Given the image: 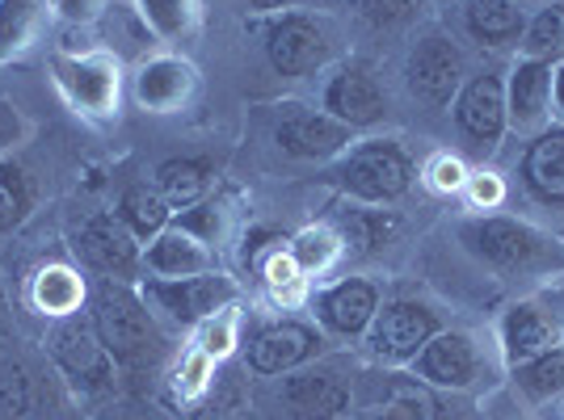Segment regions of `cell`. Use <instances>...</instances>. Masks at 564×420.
Listing matches in <instances>:
<instances>
[{
	"instance_id": "cell-1",
	"label": "cell",
	"mask_w": 564,
	"mask_h": 420,
	"mask_svg": "<svg viewBox=\"0 0 564 420\" xmlns=\"http://www.w3.org/2000/svg\"><path fill=\"white\" fill-rule=\"evenodd\" d=\"M89 320L122 374L156 371L169 353L165 324L148 307L140 281H97L89 295Z\"/></svg>"
},
{
	"instance_id": "cell-2",
	"label": "cell",
	"mask_w": 564,
	"mask_h": 420,
	"mask_svg": "<svg viewBox=\"0 0 564 420\" xmlns=\"http://www.w3.org/2000/svg\"><path fill=\"white\" fill-rule=\"evenodd\" d=\"M459 244L480 265L506 278H556L564 274V240L514 214H471L459 228Z\"/></svg>"
},
{
	"instance_id": "cell-3",
	"label": "cell",
	"mask_w": 564,
	"mask_h": 420,
	"mask_svg": "<svg viewBox=\"0 0 564 420\" xmlns=\"http://www.w3.org/2000/svg\"><path fill=\"white\" fill-rule=\"evenodd\" d=\"M51 85L59 89L64 106L85 122H115L127 97V68L106 47H59L47 59Z\"/></svg>"
},
{
	"instance_id": "cell-4",
	"label": "cell",
	"mask_w": 564,
	"mask_h": 420,
	"mask_svg": "<svg viewBox=\"0 0 564 420\" xmlns=\"http://www.w3.org/2000/svg\"><path fill=\"white\" fill-rule=\"evenodd\" d=\"M417 177V164L404 152L400 140H354L337 161L329 164V181L341 189L346 202H362V207H388L400 202Z\"/></svg>"
},
{
	"instance_id": "cell-5",
	"label": "cell",
	"mask_w": 564,
	"mask_h": 420,
	"mask_svg": "<svg viewBox=\"0 0 564 420\" xmlns=\"http://www.w3.org/2000/svg\"><path fill=\"white\" fill-rule=\"evenodd\" d=\"M43 350H47L51 366L59 371V378L68 383L80 399H106L118 391V362L110 350L101 345L89 307L76 311L68 320H51L43 332Z\"/></svg>"
},
{
	"instance_id": "cell-6",
	"label": "cell",
	"mask_w": 564,
	"mask_h": 420,
	"mask_svg": "<svg viewBox=\"0 0 564 420\" xmlns=\"http://www.w3.org/2000/svg\"><path fill=\"white\" fill-rule=\"evenodd\" d=\"M261 47L282 80H307L333 64L337 34H333L329 18H321V13L282 9V13H270L261 25Z\"/></svg>"
},
{
	"instance_id": "cell-7",
	"label": "cell",
	"mask_w": 564,
	"mask_h": 420,
	"mask_svg": "<svg viewBox=\"0 0 564 420\" xmlns=\"http://www.w3.org/2000/svg\"><path fill=\"white\" fill-rule=\"evenodd\" d=\"M468 80V59L447 30L430 25L404 55V93L425 110H447Z\"/></svg>"
},
{
	"instance_id": "cell-8",
	"label": "cell",
	"mask_w": 564,
	"mask_h": 420,
	"mask_svg": "<svg viewBox=\"0 0 564 420\" xmlns=\"http://www.w3.org/2000/svg\"><path fill=\"white\" fill-rule=\"evenodd\" d=\"M72 257L101 281L143 278V244L115 210H94L72 228Z\"/></svg>"
},
{
	"instance_id": "cell-9",
	"label": "cell",
	"mask_w": 564,
	"mask_h": 420,
	"mask_svg": "<svg viewBox=\"0 0 564 420\" xmlns=\"http://www.w3.org/2000/svg\"><path fill=\"white\" fill-rule=\"evenodd\" d=\"M140 290L148 307L156 311V320L161 324L169 320L177 328H198L228 303H240V286L219 269L194 274V278H140Z\"/></svg>"
},
{
	"instance_id": "cell-10",
	"label": "cell",
	"mask_w": 564,
	"mask_h": 420,
	"mask_svg": "<svg viewBox=\"0 0 564 420\" xmlns=\"http://www.w3.org/2000/svg\"><path fill=\"white\" fill-rule=\"evenodd\" d=\"M274 404L286 420H341L354 408V383L341 366L316 357L274 378Z\"/></svg>"
},
{
	"instance_id": "cell-11",
	"label": "cell",
	"mask_w": 564,
	"mask_h": 420,
	"mask_svg": "<svg viewBox=\"0 0 564 420\" xmlns=\"http://www.w3.org/2000/svg\"><path fill=\"white\" fill-rule=\"evenodd\" d=\"M438 328H443V316L422 299H388V303H379L376 320L362 336V350L379 366L400 371L422 353V345Z\"/></svg>"
},
{
	"instance_id": "cell-12",
	"label": "cell",
	"mask_w": 564,
	"mask_h": 420,
	"mask_svg": "<svg viewBox=\"0 0 564 420\" xmlns=\"http://www.w3.org/2000/svg\"><path fill=\"white\" fill-rule=\"evenodd\" d=\"M354 140H358V131H350L346 122L325 114L321 106L286 101L279 118H274V143H279L282 156H291V161L333 164Z\"/></svg>"
},
{
	"instance_id": "cell-13",
	"label": "cell",
	"mask_w": 564,
	"mask_h": 420,
	"mask_svg": "<svg viewBox=\"0 0 564 420\" xmlns=\"http://www.w3.org/2000/svg\"><path fill=\"white\" fill-rule=\"evenodd\" d=\"M451 122L459 131V140L494 156L506 131H510V114H506V76L497 71H476L464 80V89L451 101Z\"/></svg>"
},
{
	"instance_id": "cell-14",
	"label": "cell",
	"mask_w": 564,
	"mask_h": 420,
	"mask_svg": "<svg viewBox=\"0 0 564 420\" xmlns=\"http://www.w3.org/2000/svg\"><path fill=\"white\" fill-rule=\"evenodd\" d=\"M321 110L346 122L350 131H371L388 118V89L367 59H346L325 76Z\"/></svg>"
},
{
	"instance_id": "cell-15",
	"label": "cell",
	"mask_w": 564,
	"mask_h": 420,
	"mask_svg": "<svg viewBox=\"0 0 564 420\" xmlns=\"http://www.w3.org/2000/svg\"><path fill=\"white\" fill-rule=\"evenodd\" d=\"M127 89L148 114H182L198 93V68L177 51H152L127 76Z\"/></svg>"
},
{
	"instance_id": "cell-16",
	"label": "cell",
	"mask_w": 564,
	"mask_h": 420,
	"mask_svg": "<svg viewBox=\"0 0 564 420\" xmlns=\"http://www.w3.org/2000/svg\"><path fill=\"white\" fill-rule=\"evenodd\" d=\"M312 324L337 341H362L379 311V286L371 278H337L307 295Z\"/></svg>"
},
{
	"instance_id": "cell-17",
	"label": "cell",
	"mask_w": 564,
	"mask_h": 420,
	"mask_svg": "<svg viewBox=\"0 0 564 420\" xmlns=\"http://www.w3.org/2000/svg\"><path fill=\"white\" fill-rule=\"evenodd\" d=\"M325 353V332L307 320H274V324L258 328L249 336V350H245V362L249 371L261 374V378H279V374H291L316 362Z\"/></svg>"
},
{
	"instance_id": "cell-18",
	"label": "cell",
	"mask_w": 564,
	"mask_h": 420,
	"mask_svg": "<svg viewBox=\"0 0 564 420\" xmlns=\"http://www.w3.org/2000/svg\"><path fill=\"white\" fill-rule=\"evenodd\" d=\"M564 345V320L540 299H518L497 316V353L506 371Z\"/></svg>"
},
{
	"instance_id": "cell-19",
	"label": "cell",
	"mask_w": 564,
	"mask_h": 420,
	"mask_svg": "<svg viewBox=\"0 0 564 420\" xmlns=\"http://www.w3.org/2000/svg\"><path fill=\"white\" fill-rule=\"evenodd\" d=\"M409 371L417 383L434 387V391H468L480 378V345L468 332L438 328L422 345V353L409 362Z\"/></svg>"
},
{
	"instance_id": "cell-20",
	"label": "cell",
	"mask_w": 564,
	"mask_h": 420,
	"mask_svg": "<svg viewBox=\"0 0 564 420\" xmlns=\"http://www.w3.org/2000/svg\"><path fill=\"white\" fill-rule=\"evenodd\" d=\"M506 114L510 131L522 135H540L543 126H552V64L518 55L506 76Z\"/></svg>"
},
{
	"instance_id": "cell-21",
	"label": "cell",
	"mask_w": 564,
	"mask_h": 420,
	"mask_svg": "<svg viewBox=\"0 0 564 420\" xmlns=\"http://www.w3.org/2000/svg\"><path fill=\"white\" fill-rule=\"evenodd\" d=\"M89 295H94V286L80 274V265H72V261H47V265H39L30 274V286H25V303L34 307L47 324L85 311Z\"/></svg>"
},
{
	"instance_id": "cell-22",
	"label": "cell",
	"mask_w": 564,
	"mask_h": 420,
	"mask_svg": "<svg viewBox=\"0 0 564 420\" xmlns=\"http://www.w3.org/2000/svg\"><path fill=\"white\" fill-rule=\"evenodd\" d=\"M518 177L540 207H564V122H552L540 135H531L518 161Z\"/></svg>"
},
{
	"instance_id": "cell-23",
	"label": "cell",
	"mask_w": 564,
	"mask_h": 420,
	"mask_svg": "<svg viewBox=\"0 0 564 420\" xmlns=\"http://www.w3.org/2000/svg\"><path fill=\"white\" fill-rule=\"evenodd\" d=\"M212 269L215 248L177 223H169L165 232L143 244V278H194V274H212Z\"/></svg>"
},
{
	"instance_id": "cell-24",
	"label": "cell",
	"mask_w": 564,
	"mask_h": 420,
	"mask_svg": "<svg viewBox=\"0 0 564 420\" xmlns=\"http://www.w3.org/2000/svg\"><path fill=\"white\" fill-rule=\"evenodd\" d=\"M464 30L480 47H518L527 30V9L518 0H459Z\"/></svg>"
},
{
	"instance_id": "cell-25",
	"label": "cell",
	"mask_w": 564,
	"mask_h": 420,
	"mask_svg": "<svg viewBox=\"0 0 564 420\" xmlns=\"http://www.w3.org/2000/svg\"><path fill=\"white\" fill-rule=\"evenodd\" d=\"M152 186L165 194V202L173 207V214L207 202L215 189V164L203 156H173V161L156 164Z\"/></svg>"
},
{
	"instance_id": "cell-26",
	"label": "cell",
	"mask_w": 564,
	"mask_h": 420,
	"mask_svg": "<svg viewBox=\"0 0 564 420\" xmlns=\"http://www.w3.org/2000/svg\"><path fill=\"white\" fill-rule=\"evenodd\" d=\"M47 22H55L51 0H0V68L30 55Z\"/></svg>"
},
{
	"instance_id": "cell-27",
	"label": "cell",
	"mask_w": 564,
	"mask_h": 420,
	"mask_svg": "<svg viewBox=\"0 0 564 420\" xmlns=\"http://www.w3.org/2000/svg\"><path fill=\"white\" fill-rule=\"evenodd\" d=\"M362 420H434L430 387L413 374H383V387L362 408Z\"/></svg>"
},
{
	"instance_id": "cell-28",
	"label": "cell",
	"mask_w": 564,
	"mask_h": 420,
	"mask_svg": "<svg viewBox=\"0 0 564 420\" xmlns=\"http://www.w3.org/2000/svg\"><path fill=\"white\" fill-rule=\"evenodd\" d=\"M115 214L131 228V235L148 244L152 235H161L173 223V207L165 202V194L152 186V181H135L118 194V207Z\"/></svg>"
},
{
	"instance_id": "cell-29",
	"label": "cell",
	"mask_w": 564,
	"mask_h": 420,
	"mask_svg": "<svg viewBox=\"0 0 564 420\" xmlns=\"http://www.w3.org/2000/svg\"><path fill=\"white\" fill-rule=\"evenodd\" d=\"M127 4L140 13V22L152 30V38L169 43V47H182L203 18V0H127Z\"/></svg>"
},
{
	"instance_id": "cell-30",
	"label": "cell",
	"mask_w": 564,
	"mask_h": 420,
	"mask_svg": "<svg viewBox=\"0 0 564 420\" xmlns=\"http://www.w3.org/2000/svg\"><path fill=\"white\" fill-rule=\"evenodd\" d=\"M510 383H514V396L522 399V404H531V408H543V404L564 399V345L514 366V371H510Z\"/></svg>"
},
{
	"instance_id": "cell-31",
	"label": "cell",
	"mask_w": 564,
	"mask_h": 420,
	"mask_svg": "<svg viewBox=\"0 0 564 420\" xmlns=\"http://www.w3.org/2000/svg\"><path fill=\"white\" fill-rule=\"evenodd\" d=\"M286 248H291L295 265L307 274V281L333 274L341 265V257H346V240H341V232L333 223H307V228H300L286 240Z\"/></svg>"
},
{
	"instance_id": "cell-32",
	"label": "cell",
	"mask_w": 564,
	"mask_h": 420,
	"mask_svg": "<svg viewBox=\"0 0 564 420\" xmlns=\"http://www.w3.org/2000/svg\"><path fill=\"white\" fill-rule=\"evenodd\" d=\"M258 274L270 290V299L279 307H300L307 303V274L295 265L286 240H274V248H265L258 257Z\"/></svg>"
},
{
	"instance_id": "cell-33",
	"label": "cell",
	"mask_w": 564,
	"mask_h": 420,
	"mask_svg": "<svg viewBox=\"0 0 564 420\" xmlns=\"http://www.w3.org/2000/svg\"><path fill=\"white\" fill-rule=\"evenodd\" d=\"M34 202H39V194H34L30 173L13 156H4L0 161V240L22 232L25 219L34 214Z\"/></svg>"
},
{
	"instance_id": "cell-34",
	"label": "cell",
	"mask_w": 564,
	"mask_h": 420,
	"mask_svg": "<svg viewBox=\"0 0 564 420\" xmlns=\"http://www.w3.org/2000/svg\"><path fill=\"white\" fill-rule=\"evenodd\" d=\"M518 51H522L527 59H543V64L564 59V0H547V4H540V9L527 18V30H522Z\"/></svg>"
},
{
	"instance_id": "cell-35",
	"label": "cell",
	"mask_w": 564,
	"mask_h": 420,
	"mask_svg": "<svg viewBox=\"0 0 564 420\" xmlns=\"http://www.w3.org/2000/svg\"><path fill=\"white\" fill-rule=\"evenodd\" d=\"M215 366L219 362H212L198 345H189L177 357V366L169 371V396H173V404H198V399L207 396L215 383Z\"/></svg>"
},
{
	"instance_id": "cell-36",
	"label": "cell",
	"mask_w": 564,
	"mask_h": 420,
	"mask_svg": "<svg viewBox=\"0 0 564 420\" xmlns=\"http://www.w3.org/2000/svg\"><path fill=\"white\" fill-rule=\"evenodd\" d=\"M194 345L212 362H228L236 345H240V303H228L224 311H215L212 320H203L194 328Z\"/></svg>"
},
{
	"instance_id": "cell-37",
	"label": "cell",
	"mask_w": 564,
	"mask_h": 420,
	"mask_svg": "<svg viewBox=\"0 0 564 420\" xmlns=\"http://www.w3.org/2000/svg\"><path fill=\"white\" fill-rule=\"evenodd\" d=\"M228 219H232V210L224 198H207V202H198V207L182 210V214H173V223L177 228H186L194 232L203 244H224V235H228Z\"/></svg>"
},
{
	"instance_id": "cell-38",
	"label": "cell",
	"mask_w": 564,
	"mask_h": 420,
	"mask_svg": "<svg viewBox=\"0 0 564 420\" xmlns=\"http://www.w3.org/2000/svg\"><path fill=\"white\" fill-rule=\"evenodd\" d=\"M468 164H464V156L459 152H434L430 161H425L422 168V181L430 194H443V198H451V194H464V186H468Z\"/></svg>"
},
{
	"instance_id": "cell-39",
	"label": "cell",
	"mask_w": 564,
	"mask_h": 420,
	"mask_svg": "<svg viewBox=\"0 0 564 420\" xmlns=\"http://www.w3.org/2000/svg\"><path fill=\"white\" fill-rule=\"evenodd\" d=\"M506 177L494 173V168H471L468 173V186H464V198H468L471 210H480V214H489L506 202Z\"/></svg>"
},
{
	"instance_id": "cell-40",
	"label": "cell",
	"mask_w": 564,
	"mask_h": 420,
	"mask_svg": "<svg viewBox=\"0 0 564 420\" xmlns=\"http://www.w3.org/2000/svg\"><path fill=\"white\" fill-rule=\"evenodd\" d=\"M110 9V0H51V18L72 30H89L101 22V13Z\"/></svg>"
},
{
	"instance_id": "cell-41",
	"label": "cell",
	"mask_w": 564,
	"mask_h": 420,
	"mask_svg": "<svg viewBox=\"0 0 564 420\" xmlns=\"http://www.w3.org/2000/svg\"><path fill=\"white\" fill-rule=\"evenodd\" d=\"M30 404V378L22 366H0V417H22Z\"/></svg>"
},
{
	"instance_id": "cell-42",
	"label": "cell",
	"mask_w": 564,
	"mask_h": 420,
	"mask_svg": "<svg viewBox=\"0 0 564 420\" xmlns=\"http://www.w3.org/2000/svg\"><path fill=\"white\" fill-rule=\"evenodd\" d=\"M417 0H358V18L371 22L376 30H392V25L409 22Z\"/></svg>"
},
{
	"instance_id": "cell-43",
	"label": "cell",
	"mask_w": 564,
	"mask_h": 420,
	"mask_svg": "<svg viewBox=\"0 0 564 420\" xmlns=\"http://www.w3.org/2000/svg\"><path fill=\"white\" fill-rule=\"evenodd\" d=\"M25 140V118L18 114V106H9L4 97H0V161Z\"/></svg>"
},
{
	"instance_id": "cell-44",
	"label": "cell",
	"mask_w": 564,
	"mask_h": 420,
	"mask_svg": "<svg viewBox=\"0 0 564 420\" xmlns=\"http://www.w3.org/2000/svg\"><path fill=\"white\" fill-rule=\"evenodd\" d=\"M552 118L564 122V59L552 64Z\"/></svg>"
},
{
	"instance_id": "cell-45",
	"label": "cell",
	"mask_w": 564,
	"mask_h": 420,
	"mask_svg": "<svg viewBox=\"0 0 564 420\" xmlns=\"http://www.w3.org/2000/svg\"><path fill=\"white\" fill-rule=\"evenodd\" d=\"M249 9H258L261 18H270V13H282V9H300L307 0H245Z\"/></svg>"
},
{
	"instance_id": "cell-46",
	"label": "cell",
	"mask_w": 564,
	"mask_h": 420,
	"mask_svg": "<svg viewBox=\"0 0 564 420\" xmlns=\"http://www.w3.org/2000/svg\"><path fill=\"white\" fill-rule=\"evenodd\" d=\"M0 311H4V278H0Z\"/></svg>"
},
{
	"instance_id": "cell-47",
	"label": "cell",
	"mask_w": 564,
	"mask_h": 420,
	"mask_svg": "<svg viewBox=\"0 0 564 420\" xmlns=\"http://www.w3.org/2000/svg\"><path fill=\"white\" fill-rule=\"evenodd\" d=\"M518 4H547V0H518Z\"/></svg>"
},
{
	"instance_id": "cell-48",
	"label": "cell",
	"mask_w": 564,
	"mask_h": 420,
	"mask_svg": "<svg viewBox=\"0 0 564 420\" xmlns=\"http://www.w3.org/2000/svg\"><path fill=\"white\" fill-rule=\"evenodd\" d=\"M236 420H240V417H236Z\"/></svg>"
}]
</instances>
